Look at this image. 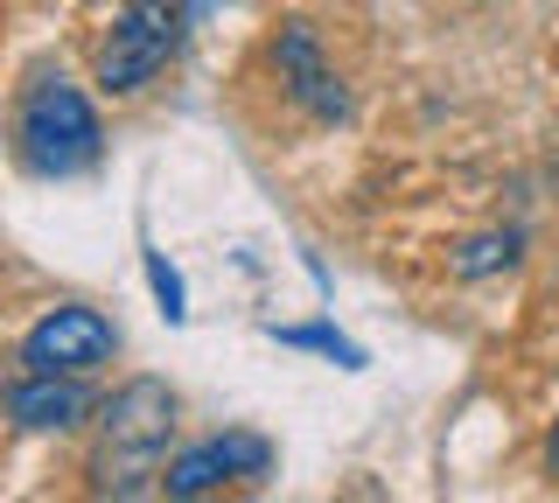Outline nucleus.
Instances as JSON below:
<instances>
[{"label":"nucleus","mask_w":559,"mask_h":503,"mask_svg":"<svg viewBox=\"0 0 559 503\" xmlns=\"http://www.w3.org/2000/svg\"><path fill=\"white\" fill-rule=\"evenodd\" d=\"M175 441V392L162 378H127L98 406V455H92V490L98 496H140L162 490Z\"/></svg>","instance_id":"1"},{"label":"nucleus","mask_w":559,"mask_h":503,"mask_svg":"<svg viewBox=\"0 0 559 503\" xmlns=\"http://www.w3.org/2000/svg\"><path fill=\"white\" fill-rule=\"evenodd\" d=\"M98 147H105L98 112L70 77H35L22 92V106H14V154H22L28 176H43V182L84 176L98 161Z\"/></svg>","instance_id":"2"},{"label":"nucleus","mask_w":559,"mask_h":503,"mask_svg":"<svg viewBox=\"0 0 559 503\" xmlns=\"http://www.w3.org/2000/svg\"><path fill=\"white\" fill-rule=\"evenodd\" d=\"M175 43H182V14H175V0H127V8L112 14V28H105L98 57H92L98 92L127 98V92H140V84H154L168 71Z\"/></svg>","instance_id":"3"},{"label":"nucleus","mask_w":559,"mask_h":503,"mask_svg":"<svg viewBox=\"0 0 559 503\" xmlns=\"http://www.w3.org/2000/svg\"><path fill=\"white\" fill-rule=\"evenodd\" d=\"M266 468H273V441L252 427H231V433H210V441L182 447L162 468V490L168 496H210V490H231V482H259Z\"/></svg>","instance_id":"4"},{"label":"nucleus","mask_w":559,"mask_h":503,"mask_svg":"<svg viewBox=\"0 0 559 503\" xmlns=\"http://www.w3.org/2000/svg\"><path fill=\"white\" fill-rule=\"evenodd\" d=\"M119 328L98 308H49L43 322L22 336V371H57V378H84L98 363H112Z\"/></svg>","instance_id":"5"},{"label":"nucleus","mask_w":559,"mask_h":503,"mask_svg":"<svg viewBox=\"0 0 559 503\" xmlns=\"http://www.w3.org/2000/svg\"><path fill=\"white\" fill-rule=\"evenodd\" d=\"M273 63H280V84H287V98L294 106H308L314 119H336L349 112V98H343V84H336V71L322 63V43H314V28L308 22H287L273 36Z\"/></svg>","instance_id":"6"},{"label":"nucleus","mask_w":559,"mask_h":503,"mask_svg":"<svg viewBox=\"0 0 559 503\" xmlns=\"http://www.w3.org/2000/svg\"><path fill=\"white\" fill-rule=\"evenodd\" d=\"M92 412V392L78 378H57V371H14L8 385V420L22 433H70Z\"/></svg>","instance_id":"7"},{"label":"nucleus","mask_w":559,"mask_h":503,"mask_svg":"<svg viewBox=\"0 0 559 503\" xmlns=\"http://www.w3.org/2000/svg\"><path fill=\"white\" fill-rule=\"evenodd\" d=\"M273 343H287V350H314V357L343 363V371H364V350L349 336H336V328H322V322H287V328L273 322Z\"/></svg>","instance_id":"8"},{"label":"nucleus","mask_w":559,"mask_h":503,"mask_svg":"<svg viewBox=\"0 0 559 503\" xmlns=\"http://www.w3.org/2000/svg\"><path fill=\"white\" fill-rule=\"evenodd\" d=\"M518 245H524L518 231L468 238V245H462V259H454V273H462V280H476V273H497V266H511V259H518Z\"/></svg>","instance_id":"9"},{"label":"nucleus","mask_w":559,"mask_h":503,"mask_svg":"<svg viewBox=\"0 0 559 503\" xmlns=\"http://www.w3.org/2000/svg\"><path fill=\"white\" fill-rule=\"evenodd\" d=\"M147 287H154V301H162V315H168V322H189V294H182V273H175L162 252H147Z\"/></svg>","instance_id":"10"},{"label":"nucleus","mask_w":559,"mask_h":503,"mask_svg":"<svg viewBox=\"0 0 559 503\" xmlns=\"http://www.w3.org/2000/svg\"><path fill=\"white\" fill-rule=\"evenodd\" d=\"M546 468H552V482H559V420H552V433H546Z\"/></svg>","instance_id":"11"}]
</instances>
